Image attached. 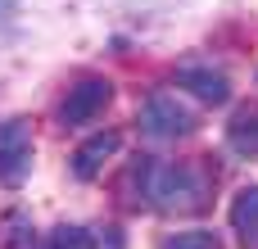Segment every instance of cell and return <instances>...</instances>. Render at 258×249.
<instances>
[{
    "instance_id": "obj_7",
    "label": "cell",
    "mask_w": 258,
    "mask_h": 249,
    "mask_svg": "<svg viewBox=\"0 0 258 249\" xmlns=\"http://www.w3.org/2000/svg\"><path fill=\"white\" fill-rule=\"evenodd\" d=\"M231 227L245 240V249H258V186L236 191V200H231Z\"/></svg>"
},
{
    "instance_id": "obj_3",
    "label": "cell",
    "mask_w": 258,
    "mask_h": 249,
    "mask_svg": "<svg viewBox=\"0 0 258 249\" xmlns=\"http://www.w3.org/2000/svg\"><path fill=\"white\" fill-rule=\"evenodd\" d=\"M109 100H113V82H109V77H77L73 91H68L63 104H59V122H63V127H82V122L100 118Z\"/></svg>"
},
{
    "instance_id": "obj_11",
    "label": "cell",
    "mask_w": 258,
    "mask_h": 249,
    "mask_svg": "<svg viewBox=\"0 0 258 249\" xmlns=\"http://www.w3.org/2000/svg\"><path fill=\"white\" fill-rule=\"evenodd\" d=\"M14 9H18V0H0V18H5V14H14Z\"/></svg>"
},
{
    "instance_id": "obj_4",
    "label": "cell",
    "mask_w": 258,
    "mask_h": 249,
    "mask_svg": "<svg viewBox=\"0 0 258 249\" xmlns=\"http://www.w3.org/2000/svg\"><path fill=\"white\" fill-rule=\"evenodd\" d=\"M32 172V127L23 118L0 122V186H23Z\"/></svg>"
},
{
    "instance_id": "obj_8",
    "label": "cell",
    "mask_w": 258,
    "mask_h": 249,
    "mask_svg": "<svg viewBox=\"0 0 258 249\" xmlns=\"http://www.w3.org/2000/svg\"><path fill=\"white\" fill-rule=\"evenodd\" d=\"M227 141H231L236 154L258 159V104H245V109L227 122Z\"/></svg>"
},
{
    "instance_id": "obj_1",
    "label": "cell",
    "mask_w": 258,
    "mask_h": 249,
    "mask_svg": "<svg viewBox=\"0 0 258 249\" xmlns=\"http://www.w3.org/2000/svg\"><path fill=\"white\" fill-rule=\"evenodd\" d=\"M150 200L159 213H195L204 209V177L190 163H163L150 168Z\"/></svg>"
},
{
    "instance_id": "obj_5",
    "label": "cell",
    "mask_w": 258,
    "mask_h": 249,
    "mask_svg": "<svg viewBox=\"0 0 258 249\" xmlns=\"http://www.w3.org/2000/svg\"><path fill=\"white\" fill-rule=\"evenodd\" d=\"M177 86L190 91L200 104H227V100H231V82H227V73L204 68V64H186V68H177Z\"/></svg>"
},
{
    "instance_id": "obj_10",
    "label": "cell",
    "mask_w": 258,
    "mask_h": 249,
    "mask_svg": "<svg viewBox=\"0 0 258 249\" xmlns=\"http://www.w3.org/2000/svg\"><path fill=\"white\" fill-rule=\"evenodd\" d=\"M163 249H222V240H218L213 231L195 227V231H177V236H168Z\"/></svg>"
},
{
    "instance_id": "obj_6",
    "label": "cell",
    "mask_w": 258,
    "mask_h": 249,
    "mask_svg": "<svg viewBox=\"0 0 258 249\" xmlns=\"http://www.w3.org/2000/svg\"><path fill=\"white\" fill-rule=\"evenodd\" d=\"M118 145H122V136L109 127V132H95V136H86L77 150H73V172L82 177V181H91V177H100L104 172V163L118 154Z\"/></svg>"
},
{
    "instance_id": "obj_9",
    "label": "cell",
    "mask_w": 258,
    "mask_h": 249,
    "mask_svg": "<svg viewBox=\"0 0 258 249\" xmlns=\"http://www.w3.org/2000/svg\"><path fill=\"white\" fill-rule=\"evenodd\" d=\"M50 249H100V240L86 227H54L50 231Z\"/></svg>"
},
{
    "instance_id": "obj_2",
    "label": "cell",
    "mask_w": 258,
    "mask_h": 249,
    "mask_svg": "<svg viewBox=\"0 0 258 249\" xmlns=\"http://www.w3.org/2000/svg\"><path fill=\"white\" fill-rule=\"evenodd\" d=\"M141 132L154 136V141H177V136H190L195 132V113L168 95V91H154L145 104H141Z\"/></svg>"
}]
</instances>
